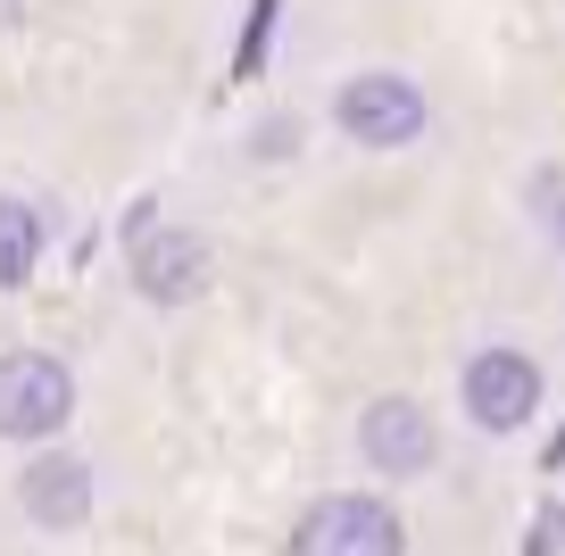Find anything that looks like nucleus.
Segmentation results:
<instances>
[{"label":"nucleus","mask_w":565,"mask_h":556,"mask_svg":"<svg viewBox=\"0 0 565 556\" xmlns=\"http://www.w3.org/2000/svg\"><path fill=\"white\" fill-rule=\"evenodd\" d=\"M333 117H341V133L366 141V150H399V141L424 133V92L407 84V75H358V84H341Z\"/></svg>","instance_id":"f257e3e1"},{"label":"nucleus","mask_w":565,"mask_h":556,"mask_svg":"<svg viewBox=\"0 0 565 556\" xmlns=\"http://www.w3.org/2000/svg\"><path fill=\"white\" fill-rule=\"evenodd\" d=\"M75 407V383L58 357H9L0 365V432L9 440H51Z\"/></svg>","instance_id":"f03ea898"},{"label":"nucleus","mask_w":565,"mask_h":556,"mask_svg":"<svg viewBox=\"0 0 565 556\" xmlns=\"http://www.w3.org/2000/svg\"><path fill=\"white\" fill-rule=\"evenodd\" d=\"M291 556H399V515L383 499H324L291 532Z\"/></svg>","instance_id":"7ed1b4c3"},{"label":"nucleus","mask_w":565,"mask_h":556,"mask_svg":"<svg viewBox=\"0 0 565 556\" xmlns=\"http://www.w3.org/2000/svg\"><path fill=\"white\" fill-rule=\"evenodd\" d=\"M532 407H541V365H532L524 349H482V357L466 365V416H475L482 432H515Z\"/></svg>","instance_id":"20e7f679"},{"label":"nucleus","mask_w":565,"mask_h":556,"mask_svg":"<svg viewBox=\"0 0 565 556\" xmlns=\"http://www.w3.org/2000/svg\"><path fill=\"white\" fill-rule=\"evenodd\" d=\"M134 275L159 308H175V299H192L209 282V242L183 225H150V233H134Z\"/></svg>","instance_id":"39448f33"},{"label":"nucleus","mask_w":565,"mask_h":556,"mask_svg":"<svg viewBox=\"0 0 565 556\" xmlns=\"http://www.w3.org/2000/svg\"><path fill=\"white\" fill-rule=\"evenodd\" d=\"M366 457L383 473H424L441 457V432H433V416L416 399H374L366 407Z\"/></svg>","instance_id":"423d86ee"},{"label":"nucleus","mask_w":565,"mask_h":556,"mask_svg":"<svg viewBox=\"0 0 565 556\" xmlns=\"http://www.w3.org/2000/svg\"><path fill=\"white\" fill-rule=\"evenodd\" d=\"M25 515L51 523V532L84 523L92 515V466H84V457H42V466L25 473Z\"/></svg>","instance_id":"0eeeda50"},{"label":"nucleus","mask_w":565,"mask_h":556,"mask_svg":"<svg viewBox=\"0 0 565 556\" xmlns=\"http://www.w3.org/2000/svg\"><path fill=\"white\" fill-rule=\"evenodd\" d=\"M42 258V216L25 200H0V291H18Z\"/></svg>","instance_id":"6e6552de"},{"label":"nucleus","mask_w":565,"mask_h":556,"mask_svg":"<svg viewBox=\"0 0 565 556\" xmlns=\"http://www.w3.org/2000/svg\"><path fill=\"white\" fill-rule=\"evenodd\" d=\"M541 216H548V233H557V249H565V174H541Z\"/></svg>","instance_id":"1a4fd4ad"},{"label":"nucleus","mask_w":565,"mask_h":556,"mask_svg":"<svg viewBox=\"0 0 565 556\" xmlns=\"http://www.w3.org/2000/svg\"><path fill=\"white\" fill-rule=\"evenodd\" d=\"M275 9H282V0H258V18H249V42H242V67H258V42H266V25H275Z\"/></svg>","instance_id":"9d476101"}]
</instances>
